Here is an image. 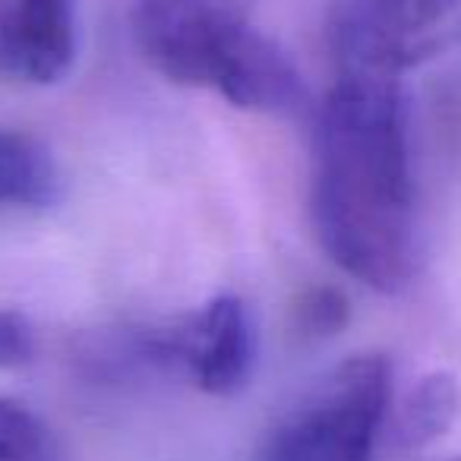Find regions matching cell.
I'll use <instances>...</instances> for the list:
<instances>
[{
  "label": "cell",
  "instance_id": "1",
  "mask_svg": "<svg viewBox=\"0 0 461 461\" xmlns=\"http://www.w3.org/2000/svg\"><path fill=\"white\" fill-rule=\"evenodd\" d=\"M310 215L320 247L345 276L395 294L417 269V193L402 83L348 77L313 127Z\"/></svg>",
  "mask_w": 461,
  "mask_h": 461
},
{
  "label": "cell",
  "instance_id": "2",
  "mask_svg": "<svg viewBox=\"0 0 461 461\" xmlns=\"http://www.w3.org/2000/svg\"><path fill=\"white\" fill-rule=\"evenodd\" d=\"M133 35L165 79L234 108L285 114L307 102L288 54L247 23V0H133Z\"/></svg>",
  "mask_w": 461,
  "mask_h": 461
},
{
  "label": "cell",
  "instance_id": "3",
  "mask_svg": "<svg viewBox=\"0 0 461 461\" xmlns=\"http://www.w3.org/2000/svg\"><path fill=\"white\" fill-rule=\"evenodd\" d=\"M389 402L383 354L341 360L272 427L253 461H373Z\"/></svg>",
  "mask_w": 461,
  "mask_h": 461
},
{
  "label": "cell",
  "instance_id": "4",
  "mask_svg": "<svg viewBox=\"0 0 461 461\" xmlns=\"http://www.w3.org/2000/svg\"><path fill=\"white\" fill-rule=\"evenodd\" d=\"M329 39L341 73L402 83L461 45V0H335Z\"/></svg>",
  "mask_w": 461,
  "mask_h": 461
},
{
  "label": "cell",
  "instance_id": "5",
  "mask_svg": "<svg viewBox=\"0 0 461 461\" xmlns=\"http://www.w3.org/2000/svg\"><path fill=\"white\" fill-rule=\"evenodd\" d=\"M133 357L177 366L205 395H234L253 370V326L240 297L218 294L171 326L133 335Z\"/></svg>",
  "mask_w": 461,
  "mask_h": 461
},
{
  "label": "cell",
  "instance_id": "6",
  "mask_svg": "<svg viewBox=\"0 0 461 461\" xmlns=\"http://www.w3.org/2000/svg\"><path fill=\"white\" fill-rule=\"evenodd\" d=\"M79 0H0V77L54 86L77 60Z\"/></svg>",
  "mask_w": 461,
  "mask_h": 461
},
{
  "label": "cell",
  "instance_id": "7",
  "mask_svg": "<svg viewBox=\"0 0 461 461\" xmlns=\"http://www.w3.org/2000/svg\"><path fill=\"white\" fill-rule=\"evenodd\" d=\"M64 193L51 149L20 130L0 127V205L51 209Z\"/></svg>",
  "mask_w": 461,
  "mask_h": 461
},
{
  "label": "cell",
  "instance_id": "8",
  "mask_svg": "<svg viewBox=\"0 0 461 461\" xmlns=\"http://www.w3.org/2000/svg\"><path fill=\"white\" fill-rule=\"evenodd\" d=\"M461 389L452 373H427L408 389L392 420V439L402 448H423L458 420Z\"/></svg>",
  "mask_w": 461,
  "mask_h": 461
},
{
  "label": "cell",
  "instance_id": "9",
  "mask_svg": "<svg viewBox=\"0 0 461 461\" xmlns=\"http://www.w3.org/2000/svg\"><path fill=\"white\" fill-rule=\"evenodd\" d=\"M0 461H64L54 429L29 404L0 395Z\"/></svg>",
  "mask_w": 461,
  "mask_h": 461
},
{
  "label": "cell",
  "instance_id": "10",
  "mask_svg": "<svg viewBox=\"0 0 461 461\" xmlns=\"http://www.w3.org/2000/svg\"><path fill=\"white\" fill-rule=\"evenodd\" d=\"M348 320V303L335 288H313L301 297L294 310V322L307 339L335 335Z\"/></svg>",
  "mask_w": 461,
  "mask_h": 461
},
{
  "label": "cell",
  "instance_id": "11",
  "mask_svg": "<svg viewBox=\"0 0 461 461\" xmlns=\"http://www.w3.org/2000/svg\"><path fill=\"white\" fill-rule=\"evenodd\" d=\"M35 354L32 326L16 310H0V370L29 364Z\"/></svg>",
  "mask_w": 461,
  "mask_h": 461
},
{
  "label": "cell",
  "instance_id": "12",
  "mask_svg": "<svg viewBox=\"0 0 461 461\" xmlns=\"http://www.w3.org/2000/svg\"><path fill=\"white\" fill-rule=\"evenodd\" d=\"M452 461H461V458H452Z\"/></svg>",
  "mask_w": 461,
  "mask_h": 461
}]
</instances>
